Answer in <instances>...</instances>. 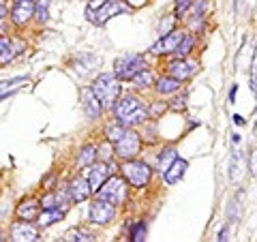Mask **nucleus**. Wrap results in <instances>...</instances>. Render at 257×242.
<instances>
[{
  "label": "nucleus",
  "mask_w": 257,
  "mask_h": 242,
  "mask_svg": "<svg viewBox=\"0 0 257 242\" xmlns=\"http://www.w3.org/2000/svg\"><path fill=\"white\" fill-rule=\"evenodd\" d=\"M92 92L99 96L103 109H111V105L116 103V99L122 94V86H120V79L114 73H101L99 77H94L92 82Z\"/></svg>",
  "instance_id": "nucleus-1"
},
{
  "label": "nucleus",
  "mask_w": 257,
  "mask_h": 242,
  "mask_svg": "<svg viewBox=\"0 0 257 242\" xmlns=\"http://www.w3.org/2000/svg\"><path fill=\"white\" fill-rule=\"evenodd\" d=\"M120 172H122V178L131 184L135 189H144L148 187L150 180H152V174H155V169H152L146 161H140V159H128V161H122V165H120Z\"/></svg>",
  "instance_id": "nucleus-2"
},
{
  "label": "nucleus",
  "mask_w": 257,
  "mask_h": 242,
  "mask_svg": "<svg viewBox=\"0 0 257 242\" xmlns=\"http://www.w3.org/2000/svg\"><path fill=\"white\" fill-rule=\"evenodd\" d=\"M142 133L138 129H124L122 137L118 142H114V155L120 161H128V159H138L142 152Z\"/></svg>",
  "instance_id": "nucleus-3"
},
{
  "label": "nucleus",
  "mask_w": 257,
  "mask_h": 242,
  "mask_svg": "<svg viewBox=\"0 0 257 242\" xmlns=\"http://www.w3.org/2000/svg\"><path fill=\"white\" fill-rule=\"evenodd\" d=\"M142 69H148V60H146V56L144 54H124V56H120V58L116 60L114 64V75L120 79V82H131V77L135 73H140Z\"/></svg>",
  "instance_id": "nucleus-4"
},
{
  "label": "nucleus",
  "mask_w": 257,
  "mask_h": 242,
  "mask_svg": "<svg viewBox=\"0 0 257 242\" xmlns=\"http://www.w3.org/2000/svg\"><path fill=\"white\" fill-rule=\"evenodd\" d=\"M96 197L105 199L114 206H122L128 197V182L124 178H118V176L111 174L109 178L103 182V187L96 191Z\"/></svg>",
  "instance_id": "nucleus-5"
},
{
  "label": "nucleus",
  "mask_w": 257,
  "mask_h": 242,
  "mask_svg": "<svg viewBox=\"0 0 257 242\" xmlns=\"http://www.w3.org/2000/svg\"><path fill=\"white\" fill-rule=\"evenodd\" d=\"M133 7L131 5H124L122 0H107L105 5H101L99 9H86V18L90 24H94V26H103L109 18H114V15H120V13H131Z\"/></svg>",
  "instance_id": "nucleus-6"
},
{
  "label": "nucleus",
  "mask_w": 257,
  "mask_h": 242,
  "mask_svg": "<svg viewBox=\"0 0 257 242\" xmlns=\"http://www.w3.org/2000/svg\"><path fill=\"white\" fill-rule=\"evenodd\" d=\"M182 37H184V30H180V28H172L170 32H165V35L161 37L159 41L148 50L150 56H157V58H161V56H172V54L176 52V47L180 45Z\"/></svg>",
  "instance_id": "nucleus-7"
},
{
  "label": "nucleus",
  "mask_w": 257,
  "mask_h": 242,
  "mask_svg": "<svg viewBox=\"0 0 257 242\" xmlns=\"http://www.w3.org/2000/svg\"><path fill=\"white\" fill-rule=\"evenodd\" d=\"M197 71H199V60H193V58H176L174 62L167 64V75L180 79V82L195 77Z\"/></svg>",
  "instance_id": "nucleus-8"
},
{
  "label": "nucleus",
  "mask_w": 257,
  "mask_h": 242,
  "mask_svg": "<svg viewBox=\"0 0 257 242\" xmlns=\"http://www.w3.org/2000/svg\"><path fill=\"white\" fill-rule=\"evenodd\" d=\"M90 169H88V174H86V180H88V187H90L92 193H96L101 187H103V182H105L111 174H114V165H107L105 161H99V163H94L92 165H88Z\"/></svg>",
  "instance_id": "nucleus-9"
},
{
  "label": "nucleus",
  "mask_w": 257,
  "mask_h": 242,
  "mask_svg": "<svg viewBox=\"0 0 257 242\" xmlns=\"http://www.w3.org/2000/svg\"><path fill=\"white\" fill-rule=\"evenodd\" d=\"M114 216H116V206L109 204V201L96 197L90 204V221L94 225H109L114 221Z\"/></svg>",
  "instance_id": "nucleus-10"
},
{
  "label": "nucleus",
  "mask_w": 257,
  "mask_h": 242,
  "mask_svg": "<svg viewBox=\"0 0 257 242\" xmlns=\"http://www.w3.org/2000/svg\"><path fill=\"white\" fill-rule=\"evenodd\" d=\"M142 105H144V101L140 99L138 94H120L116 99V103L111 105V111H114L116 120H122L124 116H128L131 111H135Z\"/></svg>",
  "instance_id": "nucleus-11"
},
{
  "label": "nucleus",
  "mask_w": 257,
  "mask_h": 242,
  "mask_svg": "<svg viewBox=\"0 0 257 242\" xmlns=\"http://www.w3.org/2000/svg\"><path fill=\"white\" fill-rule=\"evenodd\" d=\"M82 107L86 111L88 120H96V118H101V114H103V105H101L99 96L92 92L90 86L82 88Z\"/></svg>",
  "instance_id": "nucleus-12"
},
{
  "label": "nucleus",
  "mask_w": 257,
  "mask_h": 242,
  "mask_svg": "<svg viewBox=\"0 0 257 242\" xmlns=\"http://www.w3.org/2000/svg\"><path fill=\"white\" fill-rule=\"evenodd\" d=\"M35 18V0H15L11 9V20L18 26H24L26 22Z\"/></svg>",
  "instance_id": "nucleus-13"
},
{
  "label": "nucleus",
  "mask_w": 257,
  "mask_h": 242,
  "mask_svg": "<svg viewBox=\"0 0 257 242\" xmlns=\"http://www.w3.org/2000/svg\"><path fill=\"white\" fill-rule=\"evenodd\" d=\"M67 193H69L71 204H79V201H86L88 197H90L92 191H90V187H88V180L82 178V176H77V178H73L69 182Z\"/></svg>",
  "instance_id": "nucleus-14"
},
{
  "label": "nucleus",
  "mask_w": 257,
  "mask_h": 242,
  "mask_svg": "<svg viewBox=\"0 0 257 242\" xmlns=\"http://www.w3.org/2000/svg\"><path fill=\"white\" fill-rule=\"evenodd\" d=\"M11 240L13 242H32V240H39V231H37L35 225H30V221L13 223V227H11Z\"/></svg>",
  "instance_id": "nucleus-15"
},
{
  "label": "nucleus",
  "mask_w": 257,
  "mask_h": 242,
  "mask_svg": "<svg viewBox=\"0 0 257 242\" xmlns=\"http://www.w3.org/2000/svg\"><path fill=\"white\" fill-rule=\"evenodd\" d=\"M187 169H189V163H187L184 159H180V157H178V159H176L170 167H167V172L163 174V178H165V182L172 187V184H178V182L184 178Z\"/></svg>",
  "instance_id": "nucleus-16"
},
{
  "label": "nucleus",
  "mask_w": 257,
  "mask_h": 242,
  "mask_svg": "<svg viewBox=\"0 0 257 242\" xmlns=\"http://www.w3.org/2000/svg\"><path fill=\"white\" fill-rule=\"evenodd\" d=\"M180 88H182V82L180 79H176V77H172V75H163V77H159L155 82V90L161 96H170L174 92H178Z\"/></svg>",
  "instance_id": "nucleus-17"
},
{
  "label": "nucleus",
  "mask_w": 257,
  "mask_h": 242,
  "mask_svg": "<svg viewBox=\"0 0 257 242\" xmlns=\"http://www.w3.org/2000/svg\"><path fill=\"white\" fill-rule=\"evenodd\" d=\"M178 159V150H176V146H165L163 150L159 152V157H157V165H155V169L157 172L163 176L165 172H167V167H170L174 161Z\"/></svg>",
  "instance_id": "nucleus-18"
},
{
  "label": "nucleus",
  "mask_w": 257,
  "mask_h": 242,
  "mask_svg": "<svg viewBox=\"0 0 257 242\" xmlns=\"http://www.w3.org/2000/svg\"><path fill=\"white\" fill-rule=\"evenodd\" d=\"M39 201L37 199H24L22 204L18 206V216L22 221H35L39 216Z\"/></svg>",
  "instance_id": "nucleus-19"
},
{
  "label": "nucleus",
  "mask_w": 257,
  "mask_h": 242,
  "mask_svg": "<svg viewBox=\"0 0 257 242\" xmlns=\"http://www.w3.org/2000/svg\"><path fill=\"white\" fill-rule=\"evenodd\" d=\"M64 214H67L64 208H43V212L39 214L37 219H39V225H41V227H50V225H54L56 221L64 219Z\"/></svg>",
  "instance_id": "nucleus-20"
},
{
  "label": "nucleus",
  "mask_w": 257,
  "mask_h": 242,
  "mask_svg": "<svg viewBox=\"0 0 257 242\" xmlns=\"http://www.w3.org/2000/svg\"><path fill=\"white\" fill-rule=\"evenodd\" d=\"M195 43H197L195 41V35H193V32H184L180 45L176 47V52L172 56H174V58H189L191 52H193V47H195Z\"/></svg>",
  "instance_id": "nucleus-21"
},
{
  "label": "nucleus",
  "mask_w": 257,
  "mask_h": 242,
  "mask_svg": "<svg viewBox=\"0 0 257 242\" xmlns=\"http://www.w3.org/2000/svg\"><path fill=\"white\" fill-rule=\"evenodd\" d=\"M131 82H133V86H138V88H152L155 86V82H157V77H155V73H152L150 69H142L140 73H135L133 77H131Z\"/></svg>",
  "instance_id": "nucleus-22"
},
{
  "label": "nucleus",
  "mask_w": 257,
  "mask_h": 242,
  "mask_svg": "<svg viewBox=\"0 0 257 242\" xmlns=\"http://www.w3.org/2000/svg\"><path fill=\"white\" fill-rule=\"evenodd\" d=\"M187 101H189V96L184 90H178V92H174L172 94V99L167 101V109H172L176 111V114H180V111H187Z\"/></svg>",
  "instance_id": "nucleus-23"
},
{
  "label": "nucleus",
  "mask_w": 257,
  "mask_h": 242,
  "mask_svg": "<svg viewBox=\"0 0 257 242\" xmlns=\"http://www.w3.org/2000/svg\"><path fill=\"white\" fill-rule=\"evenodd\" d=\"M24 84H28L26 77H15V79H9V82H0V99H3V96L13 94L15 90H20Z\"/></svg>",
  "instance_id": "nucleus-24"
},
{
  "label": "nucleus",
  "mask_w": 257,
  "mask_h": 242,
  "mask_svg": "<svg viewBox=\"0 0 257 242\" xmlns=\"http://www.w3.org/2000/svg\"><path fill=\"white\" fill-rule=\"evenodd\" d=\"M62 240H67V242H92L94 236L90 231L82 229V227H73V229H69L67 233H64Z\"/></svg>",
  "instance_id": "nucleus-25"
},
{
  "label": "nucleus",
  "mask_w": 257,
  "mask_h": 242,
  "mask_svg": "<svg viewBox=\"0 0 257 242\" xmlns=\"http://www.w3.org/2000/svg\"><path fill=\"white\" fill-rule=\"evenodd\" d=\"M187 30L193 32V35H199V32L206 30V15H197L191 13L187 18Z\"/></svg>",
  "instance_id": "nucleus-26"
},
{
  "label": "nucleus",
  "mask_w": 257,
  "mask_h": 242,
  "mask_svg": "<svg viewBox=\"0 0 257 242\" xmlns=\"http://www.w3.org/2000/svg\"><path fill=\"white\" fill-rule=\"evenodd\" d=\"M96 161V146H84L77 155V167H88Z\"/></svg>",
  "instance_id": "nucleus-27"
},
{
  "label": "nucleus",
  "mask_w": 257,
  "mask_h": 242,
  "mask_svg": "<svg viewBox=\"0 0 257 242\" xmlns=\"http://www.w3.org/2000/svg\"><path fill=\"white\" fill-rule=\"evenodd\" d=\"M50 3L52 0H37L35 3V18L39 24H45L50 20Z\"/></svg>",
  "instance_id": "nucleus-28"
},
{
  "label": "nucleus",
  "mask_w": 257,
  "mask_h": 242,
  "mask_svg": "<svg viewBox=\"0 0 257 242\" xmlns=\"http://www.w3.org/2000/svg\"><path fill=\"white\" fill-rule=\"evenodd\" d=\"M148 236V227H146V223L144 221H135L131 225V240L133 242H144Z\"/></svg>",
  "instance_id": "nucleus-29"
},
{
  "label": "nucleus",
  "mask_w": 257,
  "mask_h": 242,
  "mask_svg": "<svg viewBox=\"0 0 257 242\" xmlns=\"http://www.w3.org/2000/svg\"><path fill=\"white\" fill-rule=\"evenodd\" d=\"M124 129H126V127H122V125L118 123V120H116L114 125H107V127H105V140H107V142H111V144L118 142L120 137H122Z\"/></svg>",
  "instance_id": "nucleus-30"
},
{
  "label": "nucleus",
  "mask_w": 257,
  "mask_h": 242,
  "mask_svg": "<svg viewBox=\"0 0 257 242\" xmlns=\"http://www.w3.org/2000/svg\"><path fill=\"white\" fill-rule=\"evenodd\" d=\"M191 5L193 0H174V18L176 20L187 18V13L191 11Z\"/></svg>",
  "instance_id": "nucleus-31"
},
{
  "label": "nucleus",
  "mask_w": 257,
  "mask_h": 242,
  "mask_svg": "<svg viewBox=\"0 0 257 242\" xmlns=\"http://www.w3.org/2000/svg\"><path fill=\"white\" fill-rule=\"evenodd\" d=\"M167 109V101L163 103V101H157V103H150L148 105V114H150V120H157L163 111Z\"/></svg>",
  "instance_id": "nucleus-32"
},
{
  "label": "nucleus",
  "mask_w": 257,
  "mask_h": 242,
  "mask_svg": "<svg viewBox=\"0 0 257 242\" xmlns=\"http://www.w3.org/2000/svg\"><path fill=\"white\" fill-rule=\"evenodd\" d=\"M114 155V146H111V142H105L101 148H96V159H101V161H105L107 163V159Z\"/></svg>",
  "instance_id": "nucleus-33"
},
{
  "label": "nucleus",
  "mask_w": 257,
  "mask_h": 242,
  "mask_svg": "<svg viewBox=\"0 0 257 242\" xmlns=\"http://www.w3.org/2000/svg\"><path fill=\"white\" fill-rule=\"evenodd\" d=\"M248 169H251L253 178H257V148L251 152V157H248Z\"/></svg>",
  "instance_id": "nucleus-34"
},
{
  "label": "nucleus",
  "mask_w": 257,
  "mask_h": 242,
  "mask_svg": "<svg viewBox=\"0 0 257 242\" xmlns=\"http://www.w3.org/2000/svg\"><path fill=\"white\" fill-rule=\"evenodd\" d=\"M13 60V50H11V43L5 47V52L0 54V64H7V62H11Z\"/></svg>",
  "instance_id": "nucleus-35"
},
{
  "label": "nucleus",
  "mask_w": 257,
  "mask_h": 242,
  "mask_svg": "<svg viewBox=\"0 0 257 242\" xmlns=\"http://www.w3.org/2000/svg\"><path fill=\"white\" fill-rule=\"evenodd\" d=\"M216 240H221V242L229 240V225H225V227L219 231V236H216Z\"/></svg>",
  "instance_id": "nucleus-36"
},
{
  "label": "nucleus",
  "mask_w": 257,
  "mask_h": 242,
  "mask_svg": "<svg viewBox=\"0 0 257 242\" xmlns=\"http://www.w3.org/2000/svg\"><path fill=\"white\" fill-rule=\"evenodd\" d=\"M105 3H107V0H90V3H88V9L94 11V9H99V7L105 5Z\"/></svg>",
  "instance_id": "nucleus-37"
},
{
  "label": "nucleus",
  "mask_w": 257,
  "mask_h": 242,
  "mask_svg": "<svg viewBox=\"0 0 257 242\" xmlns=\"http://www.w3.org/2000/svg\"><path fill=\"white\" fill-rule=\"evenodd\" d=\"M234 9H236L238 15L242 13V9H244V0H234Z\"/></svg>",
  "instance_id": "nucleus-38"
},
{
  "label": "nucleus",
  "mask_w": 257,
  "mask_h": 242,
  "mask_svg": "<svg viewBox=\"0 0 257 242\" xmlns=\"http://www.w3.org/2000/svg\"><path fill=\"white\" fill-rule=\"evenodd\" d=\"M9 45V39H5V37H0V54L5 52V47Z\"/></svg>",
  "instance_id": "nucleus-39"
},
{
  "label": "nucleus",
  "mask_w": 257,
  "mask_h": 242,
  "mask_svg": "<svg viewBox=\"0 0 257 242\" xmlns=\"http://www.w3.org/2000/svg\"><path fill=\"white\" fill-rule=\"evenodd\" d=\"M5 15H7V9H5V7H0V20H3Z\"/></svg>",
  "instance_id": "nucleus-40"
},
{
  "label": "nucleus",
  "mask_w": 257,
  "mask_h": 242,
  "mask_svg": "<svg viewBox=\"0 0 257 242\" xmlns=\"http://www.w3.org/2000/svg\"><path fill=\"white\" fill-rule=\"evenodd\" d=\"M3 5H5V0H0V7H3Z\"/></svg>",
  "instance_id": "nucleus-41"
},
{
  "label": "nucleus",
  "mask_w": 257,
  "mask_h": 242,
  "mask_svg": "<svg viewBox=\"0 0 257 242\" xmlns=\"http://www.w3.org/2000/svg\"><path fill=\"white\" fill-rule=\"evenodd\" d=\"M0 240H3V231H0Z\"/></svg>",
  "instance_id": "nucleus-42"
}]
</instances>
